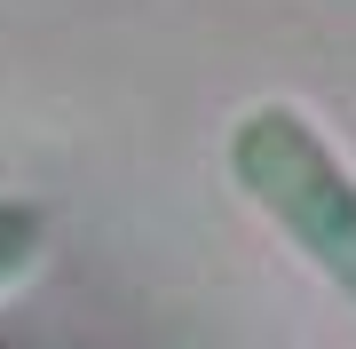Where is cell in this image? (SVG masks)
<instances>
[{
    "instance_id": "6da1fadb",
    "label": "cell",
    "mask_w": 356,
    "mask_h": 349,
    "mask_svg": "<svg viewBox=\"0 0 356 349\" xmlns=\"http://www.w3.org/2000/svg\"><path fill=\"white\" fill-rule=\"evenodd\" d=\"M229 167H238V183L269 207V222H277L341 294H356V183L341 175V159H332L293 111H254L238 127V143H229Z\"/></svg>"
},
{
    "instance_id": "7a4b0ae2",
    "label": "cell",
    "mask_w": 356,
    "mask_h": 349,
    "mask_svg": "<svg viewBox=\"0 0 356 349\" xmlns=\"http://www.w3.org/2000/svg\"><path fill=\"white\" fill-rule=\"evenodd\" d=\"M32 238H40V222H32L24 207H0V278L32 262Z\"/></svg>"
}]
</instances>
